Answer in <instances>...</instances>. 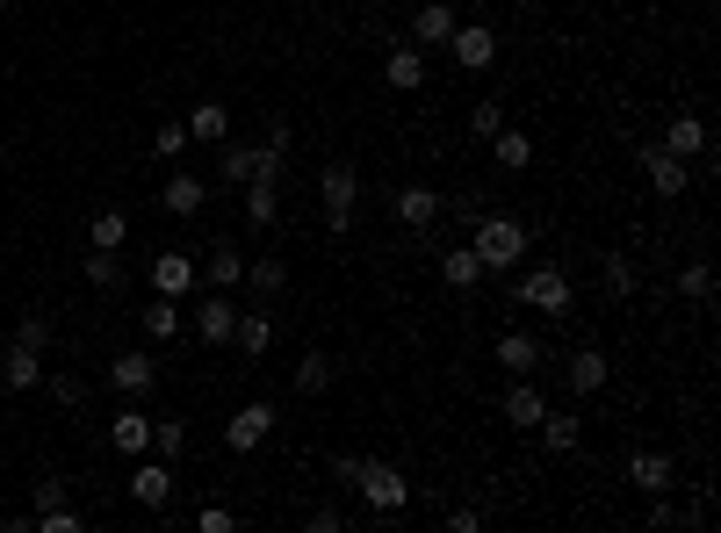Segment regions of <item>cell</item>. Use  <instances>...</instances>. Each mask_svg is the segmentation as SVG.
I'll use <instances>...</instances> for the list:
<instances>
[{
  "label": "cell",
  "instance_id": "obj_6",
  "mask_svg": "<svg viewBox=\"0 0 721 533\" xmlns=\"http://www.w3.org/2000/svg\"><path fill=\"white\" fill-rule=\"evenodd\" d=\"M447 51H455V66H462V72H483L491 58H499V30H483V22H455Z\"/></svg>",
  "mask_w": 721,
  "mask_h": 533
},
{
  "label": "cell",
  "instance_id": "obj_17",
  "mask_svg": "<svg viewBox=\"0 0 721 533\" xmlns=\"http://www.w3.org/2000/svg\"><path fill=\"white\" fill-rule=\"evenodd\" d=\"M108 382H116L123 396H145L159 382V361L152 354H116V361H108Z\"/></svg>",
  "mask_w": 721,
  "mask_h": 533
},
{
  "label": "cell",
  "instance_id": "obj_9",
  "mask_svg": "<svg viewBox=\"0 0 721 533\" xmlns=\"http://www.w3.org/2000/svg\"><path fill=\"white\" fill-rule=\"evenodd\" d=\"M628 483H636L642 498H664V490H678V468H671V454H656V448H642L636 462H628Z\"/></svg>",
  "mask_w": 721,
  "mask_h": 533
},
{
  "label": "cell",
  "instance_id": "obj_2",
  "mask_svg": "<svg viewBox=\"0 0 721 533\" xmlns=\"http://www.w3.org/2000/svg\"><path fill=\"white\" fill-rule=\"evenodd\" d=\"M519 303H527V310H541V317H556V325H563L570 310H577V289H570V275L556 267V259H534L527 275H519Z\"/></svg>",
  "mask_w": 721,
  "mask_h": 533
},
{
  "label": "cell",
  "instance_id": "obj_25",
  "mask_svg": "<svg viewBox=\"0 0 721 533\" xmlns=\"http://www.w3.org/2000/svg\"><path fill=\"white\" fill-rule=\"evenodd\" d=\"M282 281H289V267H282L275 253L245 259V289H253V303H275V296H282Z\"/></svg>",
  "mask_w": 721,
  "mask_h": 533
},
{
  "label": "cell",
  "instance_id": "obj_26",
  "mask_svg": "<svg viewBox=\"0 0 721 533\" xmlns=\"http://www.w3.org/2000/svg\"><path fill=\"white\" fill-rule=\"evenodd\" d=\"M108 440H116L123 454H152V418H145V412H116V418H108Z\"/></svg>",
  "mask_w": 721,
  "mask_h": 533
},
{
  "label": "cell",
  "instance_id": "obj_12",
  "mask_svg": "<svg viewBox=\"0 0 721 533\" xmlns=\"http://www.w3.org/2000/svg\"><path fill=\"white\" fill-rule=\"evenodd\" d=\"M130 498H138L145 512H167V498H173V468H167V462H138V468H130Z\"/></svg>",
  "mask_w": 721,
  "mask_h": 533
},
{
  "label": "cell",
  "instance_id": "obj_13",
  "mask_svg": "<svg viewBox=\"0 0 721 533\" xmlns=\"http://www.w3.org/2000/svg\"><path fill=\"white\" fill-rule=\"evenodd\" d=\"M188 289H195V259L188 253H152V296H173V303H181Z\"/></svg>",
  "mask_w": 721,
  "mask_h": 533
},
{
  "label": "cell",
  "instance_id": "obj_36",
  "mask_svg": "<svg viewBox=\"0 0 721 533\" xmlns=\"http://www.w3.org/2000/svg\"><path fill=\"white\" fill-rule=\"evenodd\" d=\"M87 281H94V289H123V259L94 245V253H87Z\"/></svg>",
  "mask_w": 721,
  "mask_h": 533
},
{
  "label": "cell",
  "instance_id": "obj_42",
  "mask_svg": "<svg viewBox=\"0 0 721 533\" xmlns=\"http://www.w3.org/2000/svg\"><path fill=\"white\" fill-rule=\"evenodd\" d=\"M195 526H203V533H231V526H239V519L224 512V505H203V512H195Z\"/></svg>",
  "mask_w": 721,
  "mask_h": 533
},
{
  "label": "cell",
  "instance_id": "obj_40",
  "mask_svg": "<svg viewBox=\"0 0 721 533\" xmlns=\"http://www.w3.org/2000/svg\"><path fill=\"white\" fill-rule=\"evenodd\" d=\"M15 346H36V354H44V346H52V317H44V310H30V317L15 325Z\"/></svg>",
  "mask_w": 721,
  "mask_h": 533
},
{
  "label": "cell",
  "instance_id": "obj_38",
  "mask_svg": "<svg viewBox=\"0 0 721 533\" xmlns=\"http://www.w3.org/2000/svg\"><path fill=\"white\" fill-rule=\"evenodd\" d=\"M188 144H195V138H188V123H159L152 152H159V159H181V152H188Z\"/></svg>",
  "mask_w": 721,
  "mask_h": 533
},
{
  "label": "cell",
  "instance_id": "obj_29",
  "mask_svg": "<svg viewBox=\"0 0 721 533\" xmlns=\"http://www.w3.org/2000/svg\"><path fill=\"white\" fill-rule=\"evenodd\" d=\"M188 138H203V144H224V138H231L224 102H195V108H188Z\"/></svg>",
  "mask_w": 721,
  "mask_h": 533
},
{
  "label": "cell",
  "instance_id": "obj_24",
  "mask_svg": "<svg viewBox=\"0 0 721 533\" xmlns=\"http://www.w3.org/2000/svg\"><path fill=\"white\" fill-rule=\"evenodd\" d=\"M534 432H541V448H549V454H570L584 440V418L577 412H541V426H534Z\"/></svg>",
  "mask_w": 721,
  "mask_h": 533
},
{
  "label": "cell",
  "instance_id": "obj_32",
  "mask_svg": "<svg viewBox=\"0 0 721 533\" xmlns=\"http://www.w3.org/2000/svg\"><path fill=\"white\" fill-rule=\"evenodd\" d=\"M491 159H499L505 173H527V166H534V138H519V130H499V138H491Z\"/></svg>",
  "mask_w": 721,
  "mask_h": 533
},
{
  "label": "cell",
  "instance_id": "obj_23",
  "mask_svg": "<svg viewBox=\"0 0 721 533\" xmlns=\"http://www.w3.org/2000/svg\"><path fill=\"white\" fill-rule=\"evenodd\" d=\"M656 144H664V152H678V159H700V152H707V123L686 108V116H671V130H664Z\"/></svg>",
  "mask_w": 721,
  "mask_h": 533
},
{
  "label": "cell",
  "instance_id": "obj_43",
  "mask_svg": "<svg viewBox=\"0 0 721 533\" xmlns=\"http://www.w3.org/2000/svg\"><path fill=\"white\" fill-rule=\"evenodd\" d=\"M52 505H66V483L44 476V483H36V512H52Z\"/></svg>",
  "mask_w": 721,
  "mask_h": 533
},
{
  "label": "cell",
  "instance_id": "obj_4",
  "mask_svg": "<svg viewBox=\"0 0 721 533\" xmlns=\"http://www.w3.org/2000/svg\"><path fill=\"white\" fill-rule=\"evenodd\" d=\"M318 195H325V224H332V239H346V224H354V202H360V166H354V159H332L325 181H318Z\"/></svg>",
  "mask_w": 721,
  "mask_h": 533
},
{
  "label": "cell",
  "instance_id": "obj_18",
  "mask_svg": "<svg viewBox=\"0 0 721 533\" xmlns=\"http://www.w3.org/2000/svg\"><path fill=\"white\" fill-rule=\"evenodd\" d=\"M563 382H570V390H577V396L606 390V354H599V346H577V354H570V361H563Z\"/></svg>",
  "mask_w": 721,
  "mask_h": 533
},
{
  "label": "cell",
  "instance_id": "obj_47",
  "mask_svg": "<svg viewBox=\"0 0 721 533\" xmlns=\"http://www.w3.org/2000/svg\"><path fill=\"white\" fill-rule=\"evenodd\" d=\"M296 8H304V0H296Z\"/></svg>",
  "mask_w": 721,
  "mask_h": 533
},
{
  "label": "cell",
  "instance_id": "obj_3",
  "mask_svg": "<svg viewBox=\"0 0 721 533\" xmlns=\"http://www.w3.org/2000/svg\"><path fill=\"white\" fill-rule=\"evenodd\" d=\"M354 490H360V505H368L376 519L404 512V498H412V483H404V468H390V462H368V454H360V476H354Z\"/></svg>",
  "mask_w": 721,
  "mask_h": 533
},
{
  "label": "cell",
  "instance_id": "obj_16",
  "mask_svg": "<svg viewBox=\"0 0 721 533\" xmlns=\"http://www.w3.org/2000/svg\"><path fill=\"white\" fill-rule=\"evenodd\" d=\"M275 181H282V173H253V181H245V224H253V231H267V224L282 217Z\"/></svg>",
  "mask_w": 721,
  "mask_h": 533
},
{
  "label": "cell",
  "instance_id": "obj_15",
  "mask_svg": "<svg viewBox=\"0 0 721 533\" xmlns=\"http://www.w3.org/2000/svg\"><path fill=\"white\" fill-rule=\"evenodd\" d=\"M433 217H440V188H426V181L397 188V224H404V231H426Z\"/></svg>",
  "mask_w": 721,
  "mask_h": 533
},
{
  "label": "cell",
  "instance_id": "obj_5",
  "mask_svg": "<svg viewBox=\"0 0 721 533\" xmlns=\"http://www.w3.org/2000/svg\"><path fill=\"white\" fill-rule=\"evenodd\" d=\"M642 173H650V188L656 195H664V202H678V195H686L693 188V173H686V159H678V152H664V144H642Z\"/></svg>",
  "mask_w": 721,
  "mask_h": 533
},
{
  "label": "cell",
  "instance_id": "obj_33",
  "mask_svg": "<svg viewBox=\"0 0 721 533\" xmlns=\"http://www.w3.org/2000/svg\"><path fill=\"white\" fill-rule=\"evenodd\" d=\"M173 332H181V310H173V296H152V310H145V339L167 346Z\"/></svg>",
  "mask_w": 721,
  "mask_h": 533
},
{
  "label": "cell",
  "instance_id": "obj_44",
  "mask_svg": "<svg viewBox=\"0 0 721 533\" xmlns=\"http://www.w3.org/2000/svg\"><path fill=\"white\" fill-rule=\"evenodd\" d=\"M354 476H360V454H332V483H346V490H354Z\"/></svg>",
  "mask_w": 721,
  "mask_h": 533
},
{
  "label": "cell",
  "instance_id": "obj_34",
  "mask_svg": "<svg viewBox=\"0 0 721 533\" xmlns=\"http://www.w3.org/2000/svg\"><path fill=\"white\" fill-rule=\"evenodd\" d=\"M599 275H606V296H636V259L628 253H606Z\"/></svg>",
  "mask_w": 721,
  "mask_h": 533
},
{
  "label": "cell",
  "instance_id": "obj_37",
  "mask_svg": "<svg viewBox=\"0 0 721 533\" xmlns=\"http://www.w3.org/2000/svg\"><path fill=\"white\" fill-rule=\"evenodd\" d=\"M678 296H693V303H707V296H714V267H707V259H693L686 275H678Z\"/></svg>",
  "mask_w": 721,
  "mask_h": 533
},
{
  "label": "cell",
  "instance_id": "obj_35",
  "mask_svg": "<svg viewBox=\"0 0 721 533\" xmlns=\"http://www.w3.org/2000/svg\"><path fill=\"white\" fill-rule=\"evenodd\" d=\"M181 448H188V426H181V418H152V454L159 462H173Z\"/></svg>",
  "mask_w": 721,
  "mask_h": 533
},
{
  "label": "cell",
  "instance_id": "obj_22",
  "mask_svg": "<svg viewBox=\"0 0 721 533\" xmlns=\"http://www.w3.org/2000/svg\"><path fill=\"white\" fill-rule=\"evenodd\" d=\"M499 368H505V375H534V368H541V339H527V332H499Z\"/></svg>",
  "mask_w": 721,
  "mask_h": 533
},
{
  "label": "cell",
  "instance_id": "obj_27",
  "mask_svg": "<svg viewBox=\"0 0 721 533\" xmlns=\"http://www.w3.org/2000/svg\"><path fill=\"white\" fill-rule=\"evenodd\" d=\"M332 382H340V361H332V354H304V361H296V390L304 396H325Z\"/></svg>",
  "mask_w": 721,
  "mask_h": 533
},
{
  "label": "cell",
  "instance_id": "obj_1",
  "mask_svg": "<svg viewBox=\"0 0 721 533\" xmlns=\"http://www.w3.org/2000/svg\"><path fill=\"white\" fill-rule=\"evenodd\" d=\"M469 253L483 259V275H505V267H519V259H527V224H519V217H477Z\"/></svg>",
  "mask_w": 721,
  "mask_h": 533
},
{
  "label": "cell",
  "instance_id": "obj_14",
  "mask_svg": "<svg viewBox=\"0 0 721 533\" xmlns=\"http://www.w3.org/2000/svg\"><path fill=\"white\" fill-rule=\"evenodd\" d=\"M0 382H8V390H36V382H44V354H36V346H0Z\"/></svg>",
  "mask_w": 721,
  "mask_h": 533
},
{
  "label": "cell",
  "instance_id": "obj_30",
  "mask_svg": "<svg viewBox=\"0 0 721 533\" xmlns=\"http://www.w3.org/2000/svg\"><path fill=\"white\" fill-rule=\"evenodd\" d=\"M87 245H102V253H123V245H130V217H123V209H102V217L87 224Z\"/></svg>",
  "mask_w": 721,
  "mask_h": 533
},
{
  "label": "cell",
  "instance_id": "obj_10",
  "mask_svg": "<svg viewBox=\"0 0 721 533\" xmlns=\"http://www.w3.org/2000/svg\"><path fill=\"white\" fill-rule=\"evenodd\" d=\"M382 80H390L397 94L426 86V51H419V44H390V51H382Z\"/></svg>",
  "mask_w": 721,
  "mask_h": 533
},
{
  "label": "cell",
  "instance_id": "obj_45",
  "mask_svg": "<svg viewBox=\"0 0 721 533\" xmlns=\"http://www.w3.org/2000/svg\"><path fill=\"white\" fill-rule=\"evenodd\" d=\"M52 396H58V404H80L87 382H80V375H58V382H52Z\"/></svg>",
  "mask_w": 721,
  "mask_h": 533
},
{
  "label": "cell",
  "instance_id": "obj_31",
  "mask_svg": "<svg viewBox=\"0 0 721 533\" xmlns=\"http://www.w3.org/2000/svg\"><path fill=\"white\" fill-rule=\"evenodd\" d=\"M231 339H239L245 354H267V346H275V317H267V310H239V332H231Z\"/></svg>",
  "mask_w": 721,
  "mask_h": 533
},
{
  "label": "cell",
  "instance_id": "obj_46",
  "mask_svg": "<svg viewBox=\"0 0 721 533\" xmlns=\"http://www.w3.org/2000/svg\"><path fill=\"white\" fill-rule=\"evenodd\" d=\"M0 15H8V0H0Z\"/></svg>",
  "mask_w": 721,
  "mask_h": 533
},
{
  "label": "cell",
  "instance_id": "obj_41",
  "mask_svg": "<svg viewBox=\"0 0 721 533\" xmlns=\"http://www.w3.org/2000/svg\"><path fill=\"white\" fill-rule=\"evenodd\" d=\"M36 526H44V533H80L87 512H72V505H52V512H36Z\"/></svg>",
  "mask_w": 721,
  "mask_h": 533
},
{
  "label": "cell",
  "instance_id": "obj_19",
  "mask_svg": "<svg viewBox=\"0 0 721 533\" xmlns=\"http://www.w3.org/2000/svg\"><path fill=\"white\" fill-rule=\"evenodd\" d=\"M203 275H209V289H239V281H245V253L231 239H217L209 259H203Z\"/></svg>",
  "mask_w": 721,
  "mask_h": 533
},
{
  "label": "cell",
  "instance_id": "obj_11",
  "mask_svg": "<svg viewBox=\"0 0 721 533\" xmlns=\"http://www.w3.org/2000/svg\"><path fill=\"white\" fill-rule=\"evenodd\" d=\"M455 22H462V15H455L447 0H426V8L412 15V44H419V51H440L447 36H455Z\"/></svg>",
  "mask_w": 721,
  "mask_h": 533
},
{
  "label": "cell",
  "instance_id": "obj_7",
  "mask_svg": "<svg viewBox=\"0 0 721 533\" xmlns=\"http://www.w3.org/2000/svg\"><path fill=\"white\" fill-rule=\"evenodd\" d=\"M267 432H275V404H239L231 426H224V448H231V454H253Z\"/></svg>",
  "mask_w": 721,
  "mask_h": 533
},
{
  "label": "cell",
  "instance_id": "obj_8",
  "mask_svg": "<svg viewBox=\"0 0 721 533\" xmlns=\"http://www.w3.org/2000/svg\"><path fill=\"white\" fill-rule=\"evenodd\" d=\"M195 332H203L209 346H224L231 332H239V303H231V289H209L203 310H195Z\"/></svg>",
  "mask_w": 721,
  "mask_h": 533
},
{
  "label": "cell",
  "instance_id": "obj_28",
  "mask_svg": "<svg viewBox=\"0 0 721 533\" xmlns=\"http://www.w3.org/2000/svg\"><path fill=\"white\" fill-rule=\"evenodd\" d=\"M440 281H447L455 296H469V289L483 281V259L469 253V245H462V253H440Z\"/></svg>",
  "mask_w": 721,
  "mask_h": 533
},
{
  "label": "cell",
  "instance_id": "obj_39",
  "mask_svg": "<svg viewBox=\"0 0 721 533\" xmlns=\"http://www.w3.org/2000/svg\"><path fill=\"white\" fill-rule=\"evenodd\" d=\"M469 130H477V138H499V130H505V102H477V108H469Z\"/></svg>",
  "mask_w": 721,
  "mask_h": 533
},
{
  "label": "cell",
  "instance_id": "obj_20",
  "mask_svg": "<svg viewBox=\"0 0 721 533\" xmlns=\"http://www.w3.org/2000/svg\"><path fill=\"white\" fill-rule=\"evenodd\" d=\"M541 412H549V396L534 390V382H513V390H505V426L534 432V426H541Z\"/></svg>",
  "mask_w": 721,
  "mask_h": 533
},
{
  "label": "cell",
  "instance_id": "obj_21",
  "mask_svg": "<svg viewBox=\"0 0 721 533\" xmlns=\"http://www.w3.org/2000/svg\"><path fill=\"white\" fill-rule=\"evenodd\" d=\"M159 202H167V217H195V209L209 202V188L195 181V173H167V188H159Z\"/></svg>",
  "mask_w": 721,
  "mask_h": 533
}]
</instances>
